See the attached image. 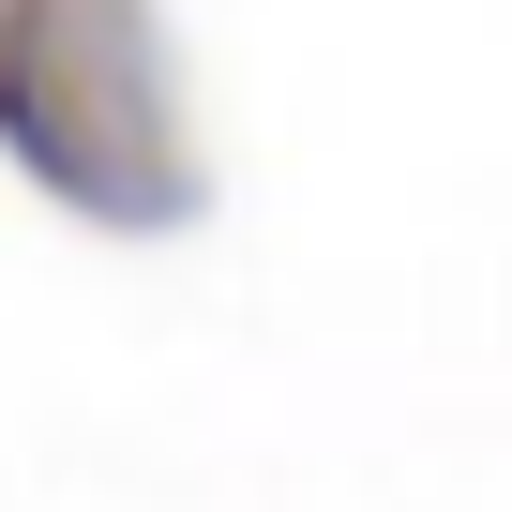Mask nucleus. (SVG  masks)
<instances>
[{"label": "nucleus", "mask_w": 512, "mask_h": 512, "mask_svg": "<svg viewBox=\"0 0 512 512\" xmlns=\"http://www.w3.org/2000/svg\"><path fill=\"white\" fill-rule=\"evenodd\" d=\"M0 151L91 226H181L196 136L151 0H0Z\"/></svg>", "instance_id": "obj_1"}]
</instances>
